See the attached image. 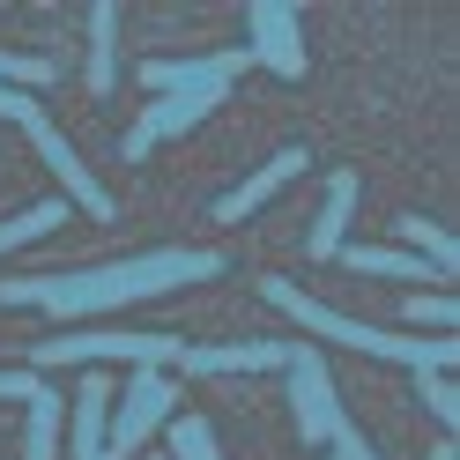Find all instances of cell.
I'll return each instance as SVG.
<instances>
[{"label":"cell","instance_id":"obj_1","mask_svg":"<svg viewBox=\"0 0 460 460\" xmlns=\"http://www.w3.org/2000/svg\"><path fill=\"white\" fill-rule=\"evenodd\" d=\"M223 275V252L208 245H164L141 252V261H111V268H82V275H31V282H0V305H45L60 320H82V312H119L141 297H164L179 282H208Z\"/></svg>","mask_w":460,"mask_h":460},{"label":"cell","instance_id":"obj_2","mask_svg":"<svg viewBox=\"0 0 460 460\" xmlns=\"http://www.w3.org/2000/svg\"><path fill=\"white\" fill-rule=\"evenodd\" d=\"M261 297H268L275 312H290L305 334H327V341H341V349H364V357H386V364H416V371H453V341H446V334H430V341H423V334H379V327L349 320V312L305 297L297 282H268Z\"/></svg>","mask_w":460,"mask_h":460},{"label":"cell","instance_id":"obj_3","mask_svg":"<svg viewBox=\"0 0 460 460\" xmlns=\"http://www.w3.org/2000/svg\"><path fill=\"white\" fill-rule=\"evenodd\" d=\"M179 416V394H171V379H164V364H141L134 379H127V401L111 409V430H104V460H127L141 438H149L156 423H171Z\"/></svg>","mask_w":460,"mask_h":460},{"label":"cell","instance_id":"obj_4","mask_svg":"<svg viewBox=\"0 0 460 460\" xmlns=\"http://www.w3.org/2000/svg\"><path fill=\"white\" fill-rule=\"evenodd\" d=\"M31 357H38V371L45 364H111V357H127V364H171V357H179V334H45Z\"/></svg>","mask_w":460,"mask_h":460},{"label":"cell","instance_id":"obj_5","mask_svg":"<svg viewBox=\"0 0 460 460\" xmlns=\"http://www.w3.org/2000/svg\"><path fill=\"white\" fill-rule=\"evenodd\" d=\"M22 134H31V149L45 156V171H52V179H60V186H67V200H75V208H82V216H111V193H104V186L90 179V164H82V156H75V141H67L60 127H52V119H45V104L31 111V119H22Z\"/></svg>","mask_w":460,"mask_h":460},{"label":"cell","instance_id":"obj_6","mask_svg":"<svg viewBox=\"0 0 460 460\" xmlns=\"http://www.w3.org/2000/svg\"><path fill=\"white\" fill-rule=\"evenodd\" d=\"M245 60H268L275 75H305V15L290 0H252L245 8Z\"/></svg>","mask_w":460,"mask_h":460},{"label":"cell","instance_id":"obj_7","mask_svg":"<svg viewBox=\"0 0 460 460\" xmlns=\"http://www.w3.org/2000/svg\"><path fill=\"white\" fill-rule=\"evenodd\" d=\"M290 416L305 430V446H327L334 438V423H341V401H334V379H327V364L320 349H290Z\"/></svg>","mask_w":460,"mask_h":460},{"label":"cell","instance_id":"obj_8","mask_svg":"<svg viewBox=\"0 0 460 460\" xmlns=\"http://www.w3.org/2000/svg\"><path fill=\"white\" fill-rule=\"evenodd\" d=\"M223 97H230V90H179V97H156V104L134 119V134H127V164H141V156H149L164 134H186V127H200V119H208V111H216Z\"/></svg>","mask_w":460,"mask_h":460},{"label":"cell","instance_id":"obj_9","mask_svg":"<svg viewBox=\"0 0 460 460\" xmlns=\"http://www.w3.org/2000/svg\"><path fill=\"white\" fill-rule=\"evenodd\" d=\"M171 364L193 371V379H216V371H275V364H290V341H216V349H186L179 341Z\"/></svg>","mask_w":460,"mask_h":460},{"label":"cell","instance_id":"obj_10","mask_svg":"<svg viewBox=\"0 0 460 460\" xmlns=\"http://www.w3.org/2000/svg\"><path fill=\"white\" fill-rule=\"evenodd\" d=\"M238 67H245V45L238 52H208V60H149L141 67V90H230Z\"/></svg>","mask_w":460,"mask_h":460},{"label":"cell","instance_id":"obj_11","mask_svg":"<svg viewBox=\"0 0 460 460\" xmlns=\"http://www.w3.org/2000/svg\"><path fill=\"white\" fill-rule=\"evenodd\" d=\"M305 164H312L305 149H282V156H268V164H261V171H252V179H245L238 193H223V200H216V223H245L252 208H261V200H275L282 186H290V179H297V171H305Z\"/></svg>","mask_w":460,"mask_h":460},{"label":"cell","instance_id":"obj_12","mask_svg":"<svg viewBox=\"0 0 460 460\" xmlns=\"http://www.w3.org/2000/svg\"><path fill=\"white\" fill-rule=\"evenodd\" d=\"M349 223H357V171H334V179H327V208L312 216L305 252H312V261H334L341 238H349Z\"/></svg>","mask_w":460,"mask_h":460},{"label":"cell","instance_id":"obj_13","mask_svg":"<svg viewBox=\"0 0 460 460\" xmlns=\"http://www.w3.org/2000/svg\"><path fill=\"white\" fill-rule=\"evenodd\" d=\"M104 430H111V386L82 379L75 386V460H104Z\"/></svg>","mask_w":460,"mask_h":460},{"label":"cell","instance_id":"obj_14","mask_svg":"<svg viewBox=\"0 0 460 460\" xmlns=\"http://www.w3.org/2000/svg\"><path fill=\"white\" fill-rule=\"evenodd\" d=\"M111 75H119V8L97 0V8H90V90L97 97L111 90Z\"/></svg>","mask_w":460,"mask_h":460},{"label":"cell","instance_id":"obj_15","mask_svg":"<svg viewBox=\"0 0 460 460\" xmlns=\"http://www.w3.org/2000/svg\"><path fill=\"white\" fill-rule=\"evenodd\" d=\"M60 416H67V401L38 386L31 394V430H22V460H60Z\"/></svg>","mask_w":460,"mask_h":460},{"label":"cell","instance_id":"obj_16","mask_svg":"<svg viewBox=\"0 0 460 460\" xmlns=\"http://www.w3.org/2000/svg\"><path fill=\"white\" fill-rule=\"evenodd\" d=\"M60 223H67V200H31L22 216H8V223H0V252L31 245V238H45V230H60Z\"/></svg>","mask_w":460,"mask_h":460},{"label":"cell","instance_id":"obj_17","mask_svg":"<svg viewBox=\"0 0 460 460\" xmlns=\"http://www.w3.org/2000/svg\"><path fill=\"white\" fill-rule=\"evenodd\" d=\"M401 238H409V245H416V261H430L438 275H453V268H460V245H453L430 216H401Z\"/></svg>","mask_w":460,"mask_h":460},{"label":"cell","instance_id":"obj_18","mask_svg":"<svg viewBox=\"0 0 460 460\" xmlns=\"http://www.w3.org/2000/svg\"><path fill=\"white\" fill-rule=\"evenodd\" d=\"M334 261H349V275H423L416 252H394V245H341Z\"/></svg>","mask_w":460,"mask_h":460},{"label":"cell","instance_id":"obj_19","mask_svg":"<svg viewBox=\"0 0 460 460\" xmlns=\"http://www.w3.org/2000/svg\"><path fill=\"white\" fill-rule=\"evenodd\" d=\"M171 453H179V460H223L216 453V430H208V416H171Z\"/></svg>","mask_w":460,"mask_h":460},{"label":"cell","instance_id":"obj_20","mask_svg":"<svg viewBox=\"0 0 460 460\" xmlns=\"http://www.w3.org/2000/svg\"><path fill=\"white\" fill-rule=\"evenodd\" d=\"M416 394H423V409L438 416L446 430L460 423V394H453V379H446V371H416Z\"/></svg>","mask_w":460,"mask_h":460},{"label":"cell","instance_id":"obj_21","mask_svg":"<svg viewBox=\"0 0 460 460\" xmlns=\"http://www.w3.org/2000/svg\"><path fill=\"white\" fill-rule=\"evenodd\" d=\"M453 297H409V327H453Z\"/></svg>","mask_w":460,"mask_h":460},{"label":"cell","instance_id":"obj_22","mask_svg":"<svg viewBox=\"0 0 460 460\" xmlns=\"http://www.w3.org/2000/svg\"><path fill=\"white\" fill-rule=\"evenodd\" d=\"M45 379H38V371H0V401H31Z\"/></svg>","mask_w":460,"mask_h":460},{"label":"cell","instance_id":"obj_23","mask_svg":"<svg viewBox=\"0 0 460 460\" xmlns=\"http://www.w3.org/2000/svg\"><path fill=\"white\" fill-rule=\"evenodd\" d=\"M31 111H38V97H22V90H8V82H0V119H31Z\"/></svg>","mask_w":460,"mask_h":460},{"label":"cell","instance_id":"obj_24","mask_svg":"<svg viewBox=\"0 0 460 460\" xmlns=\"http://www.w3.org/2000/svg\"><path fill=\"white\" fill-rule=\"evenodd\" d=\"M430 460H453V446H438V453H430Z\"/></svg>","mask_w":460,"mask_h":460}]
</instances>
